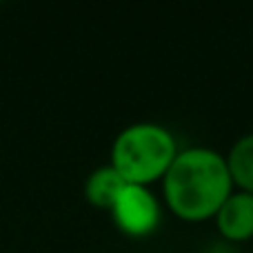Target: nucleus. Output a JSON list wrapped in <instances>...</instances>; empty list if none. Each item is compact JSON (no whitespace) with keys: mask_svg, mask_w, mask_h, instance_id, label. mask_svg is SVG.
I'll return each mask as SVG.
<instances>
[{"mask_svg":"<svg viewBox=\"0 0 253 253\" xmlns=\"http://www.w3.org/2000/svg\"><path fill=\"white\" fill-rule=\"evenodd\" d=\"M236 191L227 160L211 147L180 149L162 178V202L182 222L213 220L222 202Z\"/></svg>","mask_w":253,"mask_h":253,"instance_id":"nucleus-1","label":"nucleus"},{"mask_svg":"<svg viewBox=\"0 0 253 253\" xmlns=\"http://www.w3.org/2000/svg\"><path fill=\"white\" fill-rule=\"evenodd\" d=\"M178 151V140L165 125L133 123L116 135L109 165L126 184L151 187L158 180L162 182Z\"/></svg>","mask_w":253,"mask_h":253,"instance_id":"nucleus-2","label":"nucleus"},{"mask_svg":"<svg viewBox=\"0 0 253 253\" xmlns=\"http://www.w3.org/2000/svg\"><path fill=\"white\" fill-rule=\"evenodd\" d=\"M116 229L126 238H149L162 222V202L151 187L125 184L109 209Z\"/></svg>","mask_w":253,"mask_h":253,"instance_id":"nucleus-3","label":"nucleus"},{"mask_svg":"<svg viewBox=\"0 0 253 253\" xmlns=\"http://www.w3.org/2000/svg\"><path fill=\"white\" fill-rule=\"evenodd\" d=\"M220 238L229 245H242L253 238V193L233 191L213 218Z\"/></svg>","mask_w":253,"mask_h":253,"instance_id":"nucleus-4","label":"nucleus"},{"mask_svg":"<svg viewBox=\"0 0 253 253\" xmlns=\"http://www.w3.org/2000/svg\"><path fill=\"white\" fill-rule=\"evenodd\" d=\"M125 180L118 171L114 169L111 165H102L98 169H93L91 173L87 175L84 180V187H83V193H84V200L89 205H93L96 209H105L109 211L111 205L116 202L118 193L123 191L125 187Z\"/></svg>","mask_w":253,"mask_h":253,"instance_id":"nucleus-5","label":"nucleus"},{"mask_svg":"<svg viewBox=\"0 0 253 253\" xmlns=\"http://www.w3.org/2000/svg\"><path fill=\"white\" fill-rule=\"evenodd\" d=\"M229 175L238 191L253 193V133H245L231 144L224 156Z\"/></svg>","mask_w":253,"mask_h":253,"instance_id":"nucleus-6","label":"nucleus"},{"mask_svg":"<svg viewBox=\"0 0 253 253\" xmlns=\"http://www.w3.org/2000/svg\"><path fill=\"white\" fill-rule=\"evenodd\" d=\"M207 253H238L236 249V245H229V242H218V245H213V247H209V251Z\"/></svg>","mask_w":253,"mask_h":253,"instance_id":"nucleus-7","label":"nucleus"}]
</instances>
